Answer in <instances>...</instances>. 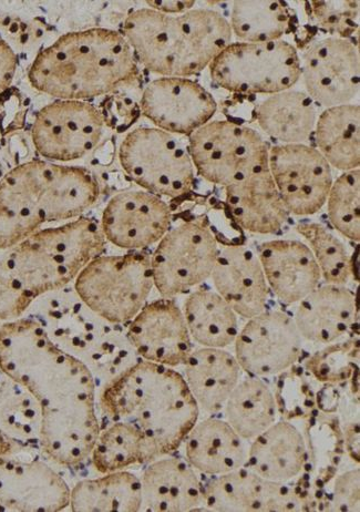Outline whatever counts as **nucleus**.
<instances>
[{"mask_svg":"<svg viewBox=\"0 0 360 512\" xmlns=\"http://www.w3.org/2000/svg\"><path fill=\"white\" fill-rule=\"evenodd\" d=\"M151 9L168 15H180L189 12L195 2L189 0H161V2H147Z\"/></svg>","mask_w":360,"mask_h":512,"instance_id":"nucleus-45","label":"nucleus"},{"mask_svg":"<svg viewBox=\"0 0 360 512\" xmlns=\"http://www.w3.org/2000/svg\"><path fill=\"white\" fill-rule=\"evenodd\" d=\"M61 350L78 358L95 377L99 392L140 362L122 324L90 310L75 288L39 296L27 310Z\"/></svg>","mask_w":360,"mask_h":512,"instance_id":"nucleus-6","label":"nucleus"},{"mask_svg":"<svg viewBox=\"0 0 360 512\" xmlns=\"http://www.w3.org/2000/svg\"><path fill=\"white\" fill-rule=\"evenodd\" d=\"M332 511H359V469H353L335 480L331 495Z\"/></svg>","mask_w":360,"mask_h":512,"instance_id":"nucleus-43","label":"nucleus"},{"mask_svg":"<svg viewBox=\"0 0 360 512\" xmlns=\"http://www.w3.org/2000/svg\"><path fill=\"white\" fill-rule=\"evenodd\" d=\"M182 312L193 340L204 347L224 348L239 335L238 314L218 292L191 293Z\"/></svg>","mask_w":360,"mask_h":512,"instance_id":"nucleus-31","label":"nucleus"},{"mask_svg":"<svg viewBox=\"0 0 360 512\" xmlns=\"http://www.w3.org/2000/svg\"><path fill=\"white\" fill-rule=\"evenodd\" d=\"M303 337L294 319L264 311L250 319L235 340V357L253 376H273L291 368L302 355Z\"/></svg>","mask_w":360,"mask_h":512,"instance_id":"nucleus-15","label":"nucleus"},{"mask_svg":"<svg viewBox=\"0 0 360 512\" xmlns=\"http://www.w3.org/2000/svg\"><path fill=\"white\" fill-rule=\"evenodd\" d=\"M301 66L307 95L317 104L328 109L351 105L358 97L359 46L353 40L337 37L320 40L305 51Z\"/></svg>","mask_w":360,"mask_h":512,"instance_id":"nucleus-16","label":"nucleus"},{"mask_svg":"<svg viewBox=\"0 0 360 512\" xmlns=\"http://www.w3.org/2000/svg\"><path fill=\"white\" fill-rule=\"evenodd\" d=\"M225 200L235 222L251 233L275 234L288 219L270 168L257 170L225 187Z\"/></svg>","mask_w":360,"mask_h":512,"instance_id":"nucleus-24","label":"nucleus"},{"mask_svg":"<svg viewBox=\"0 0 360 512\" xmlns=\"http://www.w3.org/2000/svg\"><path fill=\"white\" fill-rule=\"evenodd\" d=\"M296 230L310 243L325 281L345 285L351 279L353 265L351 253L344 242L318 223H303Z\"/></svg>","mask_w":360,"mask_h":512,"instance_id":"nucleus-38","label":"nucleus"},{"mask_svg":"<svg viewBox=\"0 0 360 512\" xmlns=\"http://www.w3.org/2000/svg\"><path fill=\"white\" fill-rule=\"evenodd\" d=\"M41 418L37 398L0 371V429L14 443L39 445Z\"/></svg>","mask_w":360,"mask_h":512,"instance_id":"nucleus-36","label":"nucleus"},{"mask_svg":"<svg viewBox=\"0 0 360 512\" xmlns=\"http://www.w3.org/2000/svg\"><path fill=\"white\" fill-rule=\"evenodd\" d=\"M106 241L99 222L78 218L57 228L37 231L0 255L35 301L75 282L79 273L105 251Z\"/></svg>","mask_w":360,"mask_h":512,"instance_id":"nucleus-7","label":"nucleus"},{"mask_svg":"<svg viewBox=\"0 0 360 512\" xmlns=\"http://www.w3.org/2000/svg\"><path fill=\"white\" fill-rule=\"evenodd\" d=\"M0 371L28 389L43 414L96 404L98 389L89 368L30 317L0 326Z\"/></svg>","mask_w":360,"mask_h":512,"instance_id":"nucleus-5","label":"nucleus"},{"mask_svg":"<svg viewBox=\"0 0 360 512\" xmlns=\"http://www.w3.org/2000/svg\"><path fill=\"white\" fill-rule=\"evenodd\" d=\"M100 184L86 168L34 160L0 180V250H8L49 222L78 219L95 206Z\"/></svg>","mask_w":360,"mask_h":512,"instance_id":"nucleus-3","label":"nucleus"},{"mask_svg":"<svg viewBox=\"0 0 360 512\" xmlns=\"http://www.w3.org/2000/svg\"><path fill=\"white\" fill-rule=\"evenodd\" d=\"M171 210L156 194L123 191L108 202L100 222L106 240L125 250H140L161 241L169 231Z\"/></svg>","mask_w":360,"mask_h":512,"instance_id":"nucleus-18","label":"nucleus"},{"mask_svg":"<svg viewBox=\"0 0 360 512\" xmlns=\"http://www.w3.org/2000/svg\"><path fill=\"white\" fill-rule=\"evenodd\" d=\"M269 168L288 213L313 215L325 206L333 186L332 167L304 143L272 148Z\"/></svg>","mask_w":360,"mask_h":512,"instance_id":"nucleus-14","label":"nucleus"},{"mask_svg":"<svg viewBox=\"0 0 360 512\" xmlns=\"http://www.w3.org/2000/svg\"><path fill=\"white\" fill-rule=\"evenodd\" d=\"M100 474H109L133 465L150 462L146 438L126 423H100V433L91 453Z\"/></svg>","mask_w":360,"mask_h":512,"instance_id":"nucleus-37","label":"nucleus"},{"mask_svg":"<svg viewBox=\"0 0 360 512\" xmlns=\"http://www.w3.org/2000/svg\"><path fill=\"white\" fill-rule=\"evenodd\" d=\"M0 456V511L65 510L71 489L57 471L38 459Z\"/></svg>","mask_w":360,"mask_h":512,"instance_id":"nucleus-19","label":"nucleus"},{"mask_svg":"<svg viewBox=\"0 0 360 512\" xmlns=\"http://www.w3.org/2000/svg\"><path fill=\"white\" fill-rule=\"evenodd\" d=\"M211 278L216 291L244 319L266 310L269 284L259 255L251 249L230 245L219 251Z\"/></svg>","mask_w":360,"mask_h":512,"instance_id":"nucleus-22","label":"nucleus"},{"mask_svg":"<svg viewBox=\"0 0 360 512\" xmlns=\"http://www.w3.org/2000/svg\"><path fill=\"white\" fill-rule=\"evenodd\" d=\"M210 69L214 83L235 94H279L292 89L302 77L296 48L283 39L231 44Z\"/></svg>","mask_w":360,"mask_h":512,"instance_id":"nucleus-10","label":"nucleus"},{"mask_svg":"<svg viewBox=\"0 0 360 512\" xmlns=\"http://www.w3.org/2000/svg\"><path fill=\"white\" fill-rule=\"evenodd\" d=\"M219 247L213 231L201 221H185L168 231L154 252V286L163 298L187 293L211 278Z\"/></svg>","mask_w":360,"mask_h":512,"instance_id":"nucleus-12","label":"nucleus"},{"mask_svg":"<svg viewBox=\"0 0 360 512\" xmlns=\"http://www.w3.org/2000/svg\"><path fill=\"white\" fill-rule=\"evenodd\" d=\"M357 314L356 294L344 285L327 284L300 302L294 322L303 339L328 345L353 327Z\"/></svg>","mask_w":360,"mask_h":512,"instance_id":"nucleus-26","label":"nucleus"},{"mask_svg":"<svg viewBox=\"0 0 360 512\" xmlns=\"http://www.w3.org/2000/svg\"><path fill=\"white\" fill-rule=\"evenodd\" d=\"M329 220L345 238L360 239V170L346 171L329 191L327 199Z\"/></svg>","mask_w":360,"mask_h":512,"instance_id":"nucleus-39","label":"nucleus"},{"mask_svg":"<svg viewBox=\"0 0 360 512\" xmlns=\"http://www.w3.org/2000/svg\"><path fill=\"white\" fill-rule=\"evenodd\" d=\"M355 358H358V340L328 344L324 350L314 354L305 366L318 382L345 383L355 380L358 374Z\"/></svg>","mask_w":360,"mask_h":512,"instance_id":"nucleus-40","label":"nucleus"},{"mask_svg":"<svg viewBox=\"0 0 360 512\" xmlns=\"http://www.w3.org/2000/svg\"><path fill=\"white\" fill-rule=\"evenodd\" d=\"M317 147L329 166L351 171L360 165V107L326 109L315 126Z\"/></svg>","mask_w":360,"mask_h":512,"instance_id":"nucleus-32","label":"nucleus"},{"mask_svg":"<svg viewBox=\"0 0 360 512\" xmlns=\"http://www.w3.org/2000/svg\"><path fill=\"white\" fill-rule=\"evenodd\" d=\"M259 259L267 284L285 304L301 302L321 282L320 266L310 247L301 241L266 242Z\"/></svg>","mask_w":360,"mask_h":512,"instance_id":"nucleus-23","label":"nucleus"},{"mask_svg":"<svg viewBox=\"0 0 360 512\" xmlns=\"http://www.w3.org/2000/svg\"><path fill=\"white\" fill-rule=\"evenodd\" d=\"M248 468L273 481H290L300 476L308 462L303 434L288 422L274 423L253 439Z\"/></svg>","mask_w":360,"mask_h":512,"instance_id":"nucleus-28","label":"nucleus"},{"mask_svg":"<svg viewBox=\"0 0 360 512\" xmlns=\"http://www.w3.org/2000/svg\"><path fill=\"white\" fill-rule=\"evenodd\" d=\"M256 118L267 135L283 145H295L311 138L317 109L307 92L290 89L263 101L257 108Z\"/></svg>","mask_w":360,"mask_h":512,"instance_id":"nucleus-30","label":"nucleus"},{"mask_svg":"<svg viewBox=\"0 0 360 512\" xmlns=\"http://www.w3.org/2000/svg\"><path fill=\"white\" fill-rule=\"evenodd\" d=\"M123 36L151 73L187 78L210 66L231 45L233 33L229 20L212 9L168 15L142 8L127 17Z\"/></svg>","mask_w":360,"mask_h":512,"instance_id":"nucleus-4","label":"nucleus"},{"mask_svg":"<svg viewBox=\"0 0 360 512\" xmlns=\"http://www.w3.org/2000/svg\"><path fill=\"white\" fill-rule=\"evenodd\" d=\"M141 110L157 128L185 136L207 125L218 110V104L210 92L195 81L162 77L144 89Z\"/></svg>","mask_w":360,"mask_h":512,"instance_id":"nucleus-17","label":"nucleus"},{"mask_svg":"<svg viewBox=\"0 0 360 512\" xmlns=\"http://www.w3.org/2000/svg\"><path fill=\"white\" fill-rule=\"evenodd\" d=\"M100 423H126L146 438L151 460L181 446L200 407L185 378L171 367L140 361L99 392Z\"/></svg>","mask_w":360,"mask_h":512,"instance_id":"nucleus-1","label":"nucleus"},{"mask_svg":"<svg viewBox=\"0 0 360 512\" xmlns=\"http://www.w3.org/2000/svg\"><path fill=\"white\" fill-rule=\"evenodd\" d=\"M17 70L15 51L0 36V95L13 84Z\"/></svg>","mask_w":360,"mask_h":512,"instance_id":"nucleus-44","label":"nucleus"},{"mask_svg":"<svg viewBox=\"0 0 360 512\" xmlns=\"http://www.w3.org/2000/svg\"><path fill=\"white\" fill-rule=\"evenodd\" d=\"M119 160L133 181L156 196L181 198L194 186L189 142L180 135L159 128L132 130L121 142Z\"/></svg>","mask_w":360,"mask_h":512,"instance_id":"nucleus-9","label":"nucleus"},{"mask_svg":"<svg viewBox=\"0 0 360 512\" xmlns=\"http://www.w3.org/2000/svg\"><path fill=\"white\" fill-rule=\"evenodd\" d=\"M15 443L0 429V456L13 454Z\"/></svg>","mask_w":360,"mask_h":512,"instance_id":"nucleus-46","label":"nucleus"},{"mask_svg":"<svg viewBox=\"0 0 360 512\" xmlns=\"http://www.w3.org/2000/svg\"><path fill=\"white\" fill-rule=\"evenodd\" d=\"M153 286L151 259L132 253L98 256L79 273L74 288L102 319L125 324L146 306Z\"/></svg>","mask_w":360,"mask_h":512,"instance_id":"nucleus-8","label":"nucleus"},{"mask_svg":"<svg viewBox=\"0 0 360 512\" xmlns=\"http://www.w3.org/2000/svg\"><path fill=\"white\" fill-rule=\"evenodd\" d=\"M185 454L193 468L213 476L229 474L248 459L239 434L228 422L215 418L195 424L185 438Z\"/></svg>","mask_w":360,"mask_h":512,"instance_id":"nucleus-29","label":"nucleus"},{"mask_svg":"<svg viewBox=\"0 0 360 512\" xmlns=\"http://www.w3.org/2000/svg\"><path fill=\"white\" fill-rule=\"evenodd\" d=\"M188 142L195 170L224 188L269 168V143L256 130L232 121L208 122L191 133Z\"/></svg>","mask_w":360,"mask_h":512,"instance_id":"nucleus-11","label":"nucleus"},{"mask_svg":"<svg viewBox=\"0 0 360 512\" xmlns=\"http://www.w3.org/2000/svg\"><path fill=\"white\" fill-rule=\"evenodd\" d=\"M296 20L290 3L249 0L233 3L230 25L243 43H270L291 35L297 27Z\"/></svg>","mask_w":360,"mask_h":512,"instance_id":"nucleus-34","label":"nucleus"},{"mask_svg":"<svg viewBox=\"0 0 360 512\" xmlns=\"http://www.w3.org/2000/svg\"><path fill=\"white\" fill-rule=\"evenodd\" d=\"M143 511H200L204 486L189 462L164 458L152 463L141 479Z\"/></svg>","mask_w":360,"mask_h":512,"instance_id":"nucleus-25","label":"nucleus"},{"mask_svg":"<svg viewBox=\"0 0 360 512\" xmlns=\"http://www.w3.org/2000/svg\"><path fill=\"white\" fill-rule=\"evenodd\" d=\"M135 53L116 30L90 28L59 37L36 57L30 84L59 100L86 101L135 83Z\"/></svg>","mask_w":360,"mask_h":512,"instance_id":"nucleus-2","label":"nucleus"},{"mask_svg":"<svg viewBox=\"0 0 360 512\" xmlns=\"http://www.w3.org/2000/svg\"><path fill=\"white\" fill-rule=\"evenodd\" d=\"M33 302L0 255V321L13 322L20 319Z\"/></svg>","mask_w":360,"mask_h":512,"instance_id":"nucleus-42","label":"nucleus"},{"mask_svg":"<svg viewBox=\"0 0 360 512\" xmlns=\"http://www.w3.org/2000/svg\"><path fill=\"white\" fill-rule=\"evenodd\" d=\"M107 119L86 101L58 100L41 109L32 136L36 150L46 159L71 162L94 152L105 135Z\"/></svg>","mask_w":360,"mask_h":512,"instance_id":"nucleus-13","label":"nucleus"},{"mask_svg":"<svg viewBox=\"0 0 360 512\" xmlns=\"http://www.w3.org/2000/svg\"><path fill=\"white\" fill-rule=\"evenodd\" d=\"M72 511L137 512L142 507L141 479L129 471H113L105 476L80 480L71 489Z\"/></svg>","mask_w":360,"mask_h":512,"instance_id":"nucleus-33","label":"nucleus"},{"mask_svg":"<svg viewBox=\"0 0 360 512\" xmlns=\"http://www.w3.org/2000/svg\"><path fill=\"white\" fill-rule=\"evenodd\" d=\"M311 16L318 27L332 37L351 39L359 30L358 0H328V2H308Z\"/></svg>","mask_w":360,"mask_h":512,"instance_id":"nucleus-41","label":"nucleus"},{"mask_svg":"<svg viewBox=\"0 0 360 512\" xmlns=\"http://www.w3.org/2000/svg\"><path fill=\"white\" fill-rule=\"evenodd\" d=\"M224 408L235 432L253 440L275 423L279 405L269 386L259 378H248L234 388Z\"/></svg>","mask_w":360,"mask_h":512,"instance_id":"nucleus-35","label":"nucleus"},{"mask_svg":"<svg viewBox=\"0 0 360 512\" xmlns=\"http://www.w3.org/2000/svg\"><path fill=\"white\" fill-rule=\"evenodd\" d=\"M204 506L235 512L308 510L301 487H288L243 467L211 480L204 487Z\"/></svg>","mask_w":360,"mask_h":512,"instance_id":"nucleus-20","label":"nucleus"},{"mask_svg":"<svg viewBox=\"0 0 360 512\" xmlns=\"http://www.w3.org/2000/svg\"><path fill=\"white\" fill-rule=\"evenodd\" d=\"M127 335L144 361L176 367L192 353L187 322L179 305L171 299L144 306L131 321Z\"/></svg>","mask_w":360,"mask_h":512,"instance_id":"nucleus-21","label":"nucleus"},{"mask_svg":"<svg viewBox=\"0 0 360 512\" xmlns=\"http://www.w3.org/2000/svg\"><path fill=\"white\" fill-rule=\"evenodd\" d=\"M184 365L185 381L195 401L211 414L224 408L243 371L236 357L222 348L204 347L192 352Z\"/></svg>","mask_w":360,"mask_h":512,"instance_id":"nucleus-27","label":"nucleus"}]
</instances>
